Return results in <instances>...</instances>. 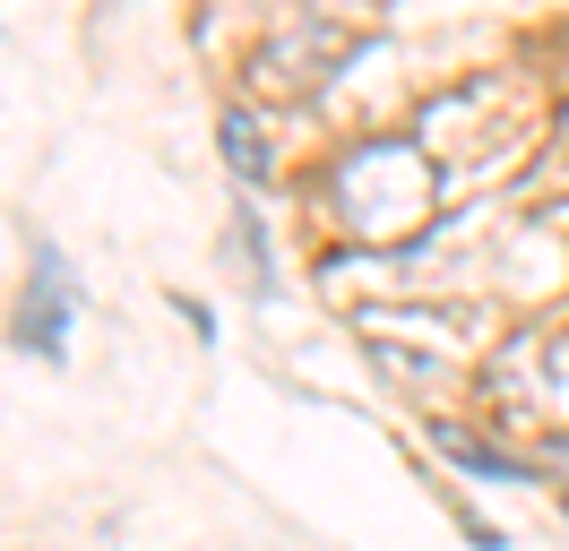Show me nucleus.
<instances>
[{
    "mask_svg": "<svg viewBox=\"0 0 569 551\" xmlns=\"http://www.w3.org/2000/svg\"><path fill=\"white\" fill-rule=\"evenodd\" d=\"M328 207H337V224H346L362 250H397V241H415L431 224L440 172H431V156L406 147V138H362V147H346L337 172H328Z\"/></svg>",
    "mask_w": 569,
    "mask_h": 551,
    "instance_id": "1",
    "label": "nucleus"
},
{
    "mask_svg": "<svg viewBox=\"0 0 569 551\" xmlns=\"http://www.w3.org/2000/svg\"><path fill=\"white\" fill-rule=\"evenodd\" d=\"M70 328H78V276H70V259L52 250V241H36V268H27V293L9 302V344L18 353H61L70 344Z\"/></svg>",
    "mask_w": 569,
    "mask_h": 551,
    "instance_id": "2",
    "label": "nucleus"
},
{
    "mask_svg": "<svg viewBox=\"0 0 569 551\" xmlns=\"http://www.w3.org/2000/svg\"><path fill=\"white\" fill-rule=\"evenodd\" d=\"M216 138H224V164L242 172V181H268V172H277V156H268V138H259V121H250L242 103L216 121Z\"/></svg>",
    "mask_w": 569,
    "mask_h": 551,
    "instance_id": "3",
    "label": "nucleus"
},
{
    "mask_svg": "<svg viewBox=\"0 0 569 551\" xmlns=\"http://www.w3.org/2000/svg\"><path fill=\"white\" fill-rule=\"evenodd\" d=\"M440 448L458 457L466 474H483V482H527V465H518V457H500L492 440H475V431H458V422H440Z\"/></svg>",
    "mask_w": 569,
    "mask_h": 551,
    "instance_id": "4",
    "label": "nucleus"
}]
</instances>
